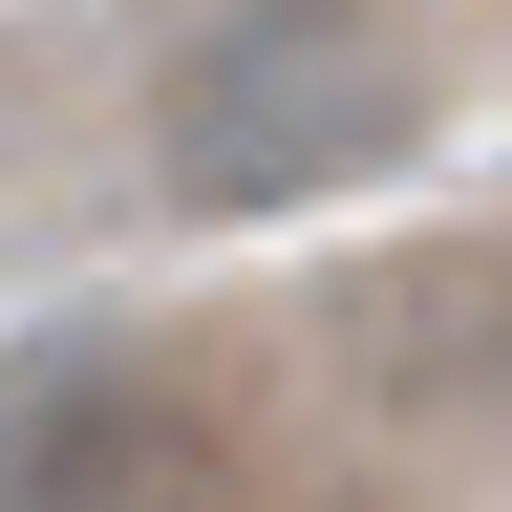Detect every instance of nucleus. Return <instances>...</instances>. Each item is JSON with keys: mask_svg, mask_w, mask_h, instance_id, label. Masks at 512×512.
<instances>
[{"mask_svg": "<svg viewBox=\"0 0 512 512\" xmlns=\"http://www.w3.org/2000/svg\"><path fill=\"white\" fill-rule=\"evenodd\" d=\"M406 150H427V64H406V22H363V0H235L150 86V171L192 214H299V192H363Z\"/></svg>", "mask_w": 512, "mask_h": 512, "instance_id": "nucleus-1", "label": "nucleus"}, {"mask_svg": "<svg viewBox=\"0 0 512 512\" xmlns=\"http://www.w3.org/2000/svg\"><path fill=\"white\" fill-rule=\"evenodd\" d=\"M0 512H235V448H214V406H171L150 363L64 342V363L0 384Z\"/></svg>", "mask_w": 512, "mask_h": 512, "instance_id": "nucleus-2", "label": "nucleus"}]
</instances>
